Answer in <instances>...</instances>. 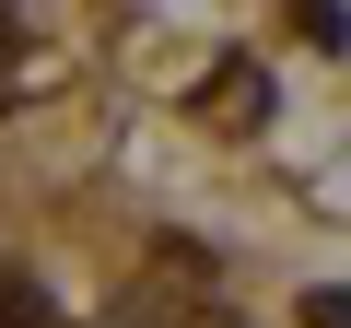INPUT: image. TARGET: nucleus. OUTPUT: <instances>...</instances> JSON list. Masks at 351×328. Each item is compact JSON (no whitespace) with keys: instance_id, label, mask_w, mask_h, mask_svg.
Returning <instances> with one entry per match:
<instances>
[{"instance_id":"obj_1","label":"nucleus","mask_w":351,"mask_h":328,"mask_svg":"<svg viewBox=\"0 0 351 328\" xmlns=\"http://www.w3.org/2000/svg\"><path fill=\"white\" fill-rule=\"evenodd\" d=\"M199 106H211V117H234V129H258V117H269V71H246V59H234Z\"/></svg>"},{"instance_id":"obj_2","label":"nucleus","mask_w":351,"mask_h":328,"mask_svg":"<svg viewBox=\"0 0 351 328\" xmlns=\"http://www.w3.org/2000/svg\"><path fill=\"white\" fill-rule=\"evenodd\" d=\"M0 328H36V281H24L12 258H0Z\"/></svg>"},{"instance_id":"obj_3","label":"nucleus","mask_w":351,"mask_h":328,"mask_svg":"<svg viewBox=\"0 0 351 328\" xmlns=\"http://www.w3.org/2000/svg\"><path fill=\"white\" fill-rule=\"evenodd\" d=\"M304 328H351V293H316V305H304Z\"/></svg>"}]
</instances>
